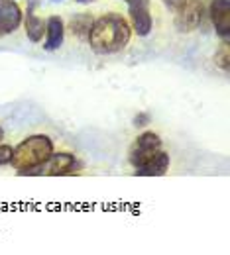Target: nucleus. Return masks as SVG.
Segmentation results:
<instances>
[{"label": "nucleus", "mask_w": 230, "mask_h": 255, "mask_svg": "<svg viewBox=\"0 0 230 255\" xmlns=\"http://www.w3.org/2000/svg\"><path fill=\"white\" fill-rule=\"evenodd\" d=\"M75 2H79V4H89V2H93V0H75Z\"/></svg>", "instance_id": "17"}, {"label": "nucleus", "mask_w": 230, "mask_h": 255, "mask_svg": "<svg viewBox=\"0 0 230 255\" xmlns=\"http://www.w3.org/2000/svg\"><path fill=\"white\" fill-rule=\"evenodd\" d=\"M63 39H65V26H63V20L59 16H49L45 20V43H43V49L45 51H55L63 45Z\"/></svg>", "instance_id": "9"}, {"label": "nucleus", "mask_w": 230, "mask_h": 255, "mask_svg": "<svg viewBox=\"0 0 230 255\" xmlns=\"http://www.w3.org/2000/svg\"><path fill=\"white\" fill-rule=\"evenodd\" d=\"M160 147H162L160 135L154 133V131H144L142 135L136 137L128 159H130V163L134 167H140V165H144L148 159H152L160 151Z\"/></svg>", "instance_id": "5"}, {"label": "nucleus", "mask_w": 230, "mask_h": 255, "mask_svg": "<svg viewBox=\"0 0 230 255\" xmlns=\"http://www.w3.org/2000/svg\"><path fill=\"white\" fill-rule=\"evenodd\" d=\"M24 28H26V35L32 43H39L41 37H43V32H45V22L41 18H37L32 10H28L26 14V22H24Z\"/></svg>", "instance_id": "12"}, {"label": "nucleus", "mask_w": 230, "mask_h": 255, "mask_svg": "<svg viewBox=\"0 0 230 255\" xmlns=\"http://www.w3.org/2000/svg\"><path fill=\"white\" fill-rule=\"evenodd\" d=\"M12 159V147L0 143V165H8Z\"/></svg>", "instance_id": "15"}, {"label": "nucleus", "mask_w": 230, "mask_h": 255, "mask_svg": "<svg viewBox=\"0 0 230 255\" xmlns=\"http://www.w3.org/2000/svg\"><path fill=\"white\" fill-rule=\"evenodd\" d=\"M75 169V155L71 153H51L45 161L35 165L28 171H22L18 175H28V177H59L69 175Z\"/></svg>", "instance_id": "3"}, {"label": "nucleus", "mask_w": 230, "mask_h": 255, "mask_svg": "<svg viewBox=\"0 0 230 255\" xmlns=\"http://www.w3.org/2000/svg\"><path fill=\"white\" fill-rule=\"evenodd\" d=\"M2 137H4V129L0 128V141H2Z\"/></svg>", "instance_id": "18"}, {"label": "nucleus", "mask_w": 230, "mask_h": 255, "mask_svg": "<svg viewBox=\"0 0 230 255\" xmlns=\"http://www.w3.org/2000/svg\"><path fill=\"white\" fill-rule=\"evenodd\" d=\"M211 20L223 39L230 35V0H211Z\"/></svg>", "instance_id": "8"}, {"label": "nucleus", "mask_w": 230, "mask_h": 255, "mask_svg": "<svg viewBox=\"0 0 230 255\" xmlns=\"http://www.w3.org/2000/svg\"><path fill=\"white\" fill-rule=\"evenodd\" d=\"M215 63H217V67H221L223 71H227V73H229V69H230V45H229V39H225V41H223V45H221V49L215 53Z\"/></svg>", "instance_id": "13"}, {"label": "nucleus", "mask_w": 230, "mask_h": 255, "mask_svg": "<svg viewBox=\"0 0 230 255\" xmlns=\"http://www.w3.org/2000/svg\"><path fill=\"white\" fill-rule=\"evenodd\" d=\"M169 153L158 151L152 159H148L144 165L136 167V175L138 177H164L169 169Z\"/></svg>", "instance_id": "10"}, {"label": "nucleus", "mask_w": 230, "mask_h": 255, "mask_svg": "<svg viewBox=\"0 0 230 255\" xmlns=\"http://www.w3.org/2000/svg\"><path fill=\"white\" fill-rule=\"evenodd\" d=\"M132 28L130 24L120 14H104L99 20H95L91 33H89V45L97 53H116L124 49L130 43Z\"/></svg>", "instance_id": "1"}, {"label": "nucleus", "mask_w": 230, "mask_h": 255, "mask_svg": "<svg viewBox=\"0 0 230 255\" xmlns=\"http://www.w3.org/2000/svg\"><path fill=\"white\" fill-rule=\"evenodd\" d=\"M95 24V18L87 12H81V14H75L69 22V30L73 32V35H77L79 39H89V33L91 28Z\"/></svg>", "instance_id": "11"}, {"label": "nucleus", "mask_w": 230, "mask_h": 255, "mask_svg": "<svg viewBox=\"0 0 230 255\" xmlns=\"http://www.w3.org/2000/svg\"><path fill=\"white\" fill-rule=\"evenodd\" d=\"M51 153H53V141L47 135H43V133L30 135V137L20 141L12 149L10 165L18 173H22V171H28V169H32L35 165H39L41 161L47 159Z\"/></svg>", "instance_id": "2"}, {"label": "nucleus", "mask_w": 230, "mask_h": 255, "mask_svg": "<svg viewBox=\"0 0 230 255\" xmlns=\"http://www.w3.org/2000/svg\"><path fill=\"white\" fill-rule=\"evenodd\" d=\"M22 24V10L14 0H0V35L12 33Z\"/></svg>", "instance_id": "7"}, {"label": "nucleus", "mask_w": 230, "mask_h": 255, "mask_svg": "<svg viewBox=\"0 0 230 255\" xmlns=\"http://www.w3.org/2000/svg\"><path fill=\"white\" fill-rule=\"evenodd\" d=\"M128 14H130L132 30L138 33L140 37H146L152 32V14L148 8V0H136L128 6Z\"/></svg>", "instance_id": "6"}, {"label": "nucleus", "mask_w": 230, "mask_h": 255, "mask_svg": "<svg viewBox=\"0 0 230 255\" xmlns=\"http://www.w3.org/2000/svg\"><path fill=\"white\" fill-rule=\"evenodd\" d=\"M150 120H152V118H150V114H148V112H138V114L134 116L132 124H134L136 128H144V126H148V124H150Z\"/></svg>", "instance_id": "14"}, {"label": "nucleus", "mask_w": 230, "mask_h": 255, "mask_svg": "<svg viewBox=\"0 0 230 255\" xmlns=\"http://www.w3.org/2000/svg\"><path fill=\"white\" fill-rule=\"evenodd\" d=\"M175 12V28L179 32H193L203 22V0H181Z\"/></svg>", "instance_id": "4"}, {"label": "nucleus", "mask_w": 230, "mask_h": 255, "mask_svg": "<svg viewBox=\"0 0 230 255\" xmlns=\"http://www.w3.org/2000/svg\"><path fill=\"white\" fill-rule=\"evenodd\" d=\"M162 2H164V4L167 6V8H169V10H175V8L181 4V0H162Z\"/></svg>", "instance_id": "16"}, {"label": "nucleus", "mask_w": 230, "mask_h": 255, "mask_svg": "<svg viewBox=\"0 0 230 255\" xmlns=\"http://www.w3.org/2000/svg\"><path fill=\"white\" fill-rule=\"evenodd\" d=\"M124 2H126V4H128V6H130L132 2H136V0H124Z\"/></svg>", "instance_id": "19"}]
</instances>
